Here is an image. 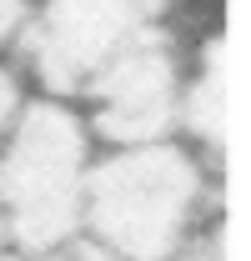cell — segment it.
Returning <instances> with one entry per match:
<instances>
[{
	"instance_id": "obj_1",
	"label": "cell",
	"mask_w": 251,
	"mask_h": 261,
	"mask_svg": "<svg viewBox=\"0 0 251 261\" xmlns=\"http://www.w3.org/2000/svg\"><path fill=\"white\" fill-rule=\"evenodd\" d=\"M211 221H221V166L186 141L95 151L81 201V236L95 246L121 261H166Z\"/></svg>"
},
{
	"instance_id": "obj_2",
	"label": "cell",
	"mask_w": 251,
	"mask_h": 261,
	"mask_svg": "<svg viewBox=\"0 0 251 261\" xmlns=\"http://www.w3.org/2000/svg\"><path fill=\"white\" fill-rule=\"evenodd\" d=\"M95 146L81 111L56 96H26L0 136V221L15 251L45 256L81 236V201Z\"/></svg>"
},
{
	"instance_id": "obj_3",
	"label": "cell",
	"mask_w": 251,
	"mask_h": 261,
	"mask_svg": "<svg viewBox=\"0 0 251 261\" xmlns=\"http://www.w3.org/2000/svg\"><path fill=\"white\" fill-rule=\"evenodd\" d=\"M181 75H186V31L181 25H146L76 96V111L91 130V141L95 146L176 141Z\"/></svg>"
},
{
	"instance_id": "obj_4",
	"label": "cell",
	"mask_w": 251,
	"mask_h": 261,
	"mask_svg": "<svg viewBox=\"0 0 251 261\" xmlns=\"http://www.w3.org/2000/svg\"><path fill=\"white\" fill-rule=\"evenodd\" d=\"M151 20L131 0H35L26 45L15 50V70L35 96L70 100L95 81V70L126 50Z\"/></svg>"
},
{
	"instance_id": "obj_5",
	"label": "cell",
	"mask_w": 251,
	"mask_h": 261,
	"mask_svg": "<svg viewBox=\"0 0 251 261\" xmlns=\"http://www.w3.org/2000/svg\"><path fill=\"white\" fill-rule=\"evenodd\" d=\"M226 35L221 25L186 31V75L176 106V141H186L201 161L221 166L226 156Z\"/></svg>"
},
{
	"instance_id": "obj_6",
	"label": "cell",
	"mask_w": 251,
	"mask_h": 261,
	"mask_svg": "<svg viewBox=\"0 0 251 261\" xmlns=\"http://www.w3.org/2000/svg\"><path fill=\"white\" fill-rule=\"evenodd\" d=\"M35 20V0H0V61L15 65V50L26 45Z\"/></svg>"
},
{
	"instance_id": "obj_7",
	"label": "cell",
	"mask_w": 251,
	"mask_h": 261,
	"mask_svg": "<svg viewBox=\"0 0 251 261\" xmlns=\"http://www.w3.org/2000/svg\"><path fill=\"white\" fill-rule=\"evenodd\" d=\"M166 261H226V221H211L206 231H196L186 246H176Z\"/></svg>"
},
{
	"instance_id": "obj_8",
	"label": "cell",
	"mask_w": 251,
	"mask_h": 261,
	"mask_svg": "<svg viewBox=\"0 0 251 261\" xmlns=\"http://www.w3.org/2000/svg\"><path fill=\"white\" fill-rule=\"evenodd\" d=\"M31 96L26 91V81H20V70L10 61H0V136L10 130V121H15V111H20V100Z\"/></svg>"
},
{
	"instance_id": "obj_9",
	"label": "cell",
	"mask_w": 251,
	"mask_h": 261,
	"mask_svg": "<svg viewBox=\"0 0 251 261\" xmlns=\"http://www.w3.org/2000/svg\"><path fill=\"white\" fill-rule=\"evenodd\" d=\"M35 261H121L116 251H106V246H95L91 236H70L65 246H56V251H45V256Z\"/></svg>"
},
{
	"instance_id": "obj_10",
	"label": "cell",
	"mask_w": 251,
	"mask_h": 261,
	"mask_svg": "<svg viewBox=\"0 0 251 261\" xmlns=\"http://www.w3.org/2000/svg\"><path fill=\"white\" fill-rule=\"evenodd\" d=\"M131 5H136L151 25H176V20H181V10H186L191 0H131Z\"/></svg>"
},
{
	"instance_id": "obj_11",
	"label": "cell",
	"mask_w": 251,
	"mask_h": 261,
	"mask_svg": "<svg viewBox=\"0 0 251 261\" xmlns=\"http://www.w3.org/2000/svg\"><path fill=\"white\" fill-rule=\"evenodd\" d=\"M0 261H35V256H26V251H15V246H0Z\"/></svg>"
},
{
	"instance_id": "obj_12",
	"label": "cell",
	"mask_w": 251,
	"mask_h": 261,
	"mask_svg": "<svg viewBox=\"0 0 251 261\" xmlns=\"http://www.w3.org/2000/svg\"><path fill=\"white\" fill-rule=\"evenodd\" d=\"M0 246H10V236H5V221H0Z\"/></svg>"
}]
</instances>
